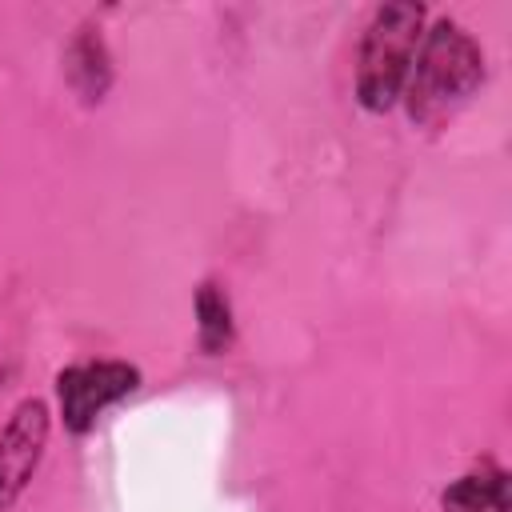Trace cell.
Segmentation results:
<instances>
[{"label": "cell", "instance_id": "obj_3", "mask_svg": "<svg viewBox=\"0 0 512 512\" xmlns=\"http://www.w3.org/2000/svg\"><path fill=\"white\" fill-rule=\"evenodd\" d=\"M144 384L140 364L120 360V356H96V360H76L64 364L52 376V396H56V420L68 436H88L100 416L128 396H136Z\"/></svg>", "mask_w": 512, "mask_h": 512}, {"label": "cell", "instance_id": "obj_1", "mask_svg": "<svg viewBox=\"0 0 512 512\" xmlns=\"http://www.w3.org/2000/svg\"><path fill=\"white\" fill-rule=\"evenodd\" d=\"M488 80V56L480 40L452 16L428 20L408 84L400 92V108L412 128H440L448 124Z\"/></svg>", "mask_w": 512, "mask_h": 512}, {"label": "cell", "instance_id": "obj_2", "mask_svg": "<svg viewBox=\"0 0 512 512\" xmlns=\"http://www.w3.org/2000/svg\"><path fill=\"white\" fill-rule=\"evenodd\" d=\"M428 28V4L420 0H388L376 4L360 44H356V72H352V100L368 116H388L400 108V92L408 84L420 36Z\"/></svg>", "mask_w": 512, "mask_h": 512}, {"label": "cell", "instance_id": "obj_6", "mask_svg": "<svg viewBox=\"0 0 512 512\" xmlns=\"http://www.w3.org/2000/svg\"><path fill=\"white\" fill-rule=\"evenodd\" d=\"M440 512H512L508 468H500L492 456L476 460L440 488Z\"/></svg>", "mask_w": 512, "mask_h": 512}, {"label": "cell", "instance_id": "obj_4", "mask_svg": "<svg viewBox=\"0 0 512 512\" xmlns=\"http://www.w3.org/2000/svg\"><path fill=\"white\" fill-rule=\"evenodd\" d=\"M52 404L44 396H24L0 424V512H12L32 488L48 440H52Z\"/></svg>", "mask_w": 512, "mask_h": 512}, {"label": "cell", "instance_id": "obj_5", "mask_svg": "<svg viewBox=\"0 0 512 512\" xmlns=\"http://www.w3.org/2000/svg\"><path fill=\"white\" fill-rule=\"evenodd\" d=\"M60 72H64V84L72 88V96L84 108H96V104L108 100L112 80H116V64H112V48L104 40V28L96 20L76 24V32L64 44Z\"/></svg>", "mask_w": 512, "mask_h": 512}, {"label": "cell", "instance_id": "obj_7", "mask_svg": "<svg viewBox=\"0 0 512 512\" xmlns=\"http://www.w3.org/2000/svg\"><path fill=\"white\" fill-rule=\"evenodd\" d=\"M192 316H196V348L204 356H228L236 344V312L220 280H200L192 288Z\"/></svg>", "mask_w": 512, "mask_h": 512}]
</instances>
